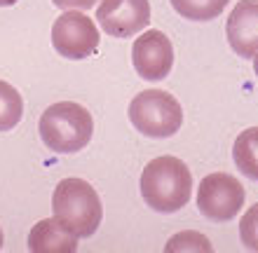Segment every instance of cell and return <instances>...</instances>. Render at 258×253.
Returning <instances> with one entry per match:
<instances>
[{
	"label": "cell",
	"mask_w": 258,
	"mask_h": 253,
	"mask_svg": "<svg viewBox=\"0 0 258 253\" xmlns=\"http://www.w3.org/2000/svg\"><path fill=\"white\" fill-rule=\"evenodd\" d=\"M141 197L157 213L181 211L192 197V174L183 159L162 155L141 174Z\"/></svg>",
	"instance_id": "cell-1"
},
{
	"label": "cell",
	"mask_w": 258,
	"mask_h": 253,
	"mask_svg": "<svg viewBox=\"0 0 258 253\" xmlns=\"http://www.w3.org/2000/svg\"><path fill=\"white\" fill-rule=\"evenodd\" d=\"M24 115V99L10 82L0 80V134L19 124Z\"/></svg>",
	"instance_id": "cell-13"
},
{
	"label": "cell",
	"mask_w": 258,
	"mask_h": 253,
	"mask_svg": "<svg viewBox=\"0 0 258 253\" xmlns=\"http://www.w3.org/2000/svg\"><path fill=\"white\" fill-rule=\"evenodd\" d=\"M0 248H3V230H0Z\"/></svg>",
	"instance_id": "cell-18"
},
{
	"label": "cell",
	"mask_w": 258,
	"mask_h": 253,
	"mask_svg": "<svg viewBox=\"0 0 258 253\" xmlns=\"http://www.w3.org/2000/svg\"><path fill=\"white\" fill-rule=\"evenodd\" d=\"M99 26L110 38H134L150 24L148 0H101L96 7Z\"/></svg>",
	"instance_id": "cell-8"
},
{
	"label": "cell",
	"mask_w": 258,
	"mask_h": 253,
	"mask_svg": "<svg viewBox=\"0 0 258 253\" xmlns=\"http://www.w3.org/2000/svg\"><path fill=\"white\" fill-rule=\"evenodd\" d=\"M197 209L207 220L228 223L242 211L244 206V185L232 174L214 171L200 181L197 185Z\"/></svg>",
	"instance_id": "cell-5"
},
{
	"label": "cell",
	"mask_w": 258,
	"mask_h": 253,
	"mask_svg": "<svg viewBox=\"0 0 258 253\" xmlns=\"http://www.w3.org/2000/svg\"><path fill=\"white\" fill-rule=\"evenodd\" d=\"M164 251L171 253V251H204V253H211L214 246H211V241L200 232H178L174 234L169 241H167V246Z\"/></svg>",
	"instance_id": "cell-14"
},
{
	"label": "cell",
	"mask_w": 258,
	"mask_h": 253,
	"mask_svg": "<svg viewBox=\"0 0 258 253\" xmlns=\"http://www.w3.org/2000/svg\"><path fill=\"white\" fill-rule=\"evenodd\" d=\"M183 19L190 21H211L223 12L230 0H169Z\"/></svg>",
	"instance_id": "cell-12"
},
{
	"label": "cell",
	"mask_w": 258,
	"mask_h": 253,
	"mask_svg": "<svg viewBox=\"0 0 258 253\" xmlns=\"http://www.w3.org/2000/svg\"><path fill=\"white\" fill-rule=\"evenodd\" d=\"M132 66L146 82H162L174 68V45L162 31H146L132 45Z\"/></svg>",
	"instance_id": "cell-7"
},
{
	"label": "cell",
	"mask_w": 258,
	"mask_h": 253,
	"mask_svg": "<svg viewBox=\"0 0 258 253\" xmlns=\"http://www.w3.org/2000/svg\"><path fill=\"white\" fill-rule=\"evenodd\" d=\"M253 225H256V206L244 216L242 220V241H244L246 248L256 251V237H253Z\"/></svg>",
	"instance_id": "cell-15"
},
{
	"label": "cell",
	"mask_w": 258,
	"mask_h": 253,
	"mask_svg": "<svg viewBox=\"0 0 258 253\" xmlns=\"http://www.w3.org/2000/svg\"><path fill=\"white\" fill-rule=\"evenodd\" d=\"M225 35L230 47L242 59L253 61L258 49V3L256 0H239L232 7L225 21Z\"/></svg>",
	"instance_id": "cell-9"
},
{
	"label": "cell",
	"mask_w": 258,
	"mask_h": 253,
	"mask_svg": "<svg viewBox=\"0 0 258 253\" xmlns=\"http://www.w3.org/2000/svg\"><path fill=\"white\" fill-rule=\"evenodd\" d=\"M52 3L56 7H61V10H80V12H85V10L96 7L99 0H52Z\"/></svg>",
	"instance_id": "cell-16"
},
{
	"label": "cell",
	"mask_w": 258,
	"mask_h": 253,
	"mask_svg": "<svg viewBox=\"0 0 258 253\" xmlns=\"http://www.w3.org/2000/svg\"><path fill=\"white\" fill-rule=\"evenodd\" d=\"M99 28L94 19H89L80 10H66L52 26V45L56 54L71 61L87 59L99 47Z\"/></svg>",
	"instance_id": "cell-6"
},
{
	"label": "cell",
	"mask_w": 258,
	"mask_h": 253,
	"mask_svg": "<svg viewBox=\"0 0 258 253\" xmlns=\"http://www.w3.org/2000/svg\"><path fill=\"white\" fill-rule=\"evenodd\" d=\"M129 122L148 138H171L183 124V108L164 89H143L129 101Z\"/></svg>",
	"instance_id": "cell-4"
},
{
	"label": "cell",
	"mask_w": 258,
	"mask_h": 253,
	"mask_svg": "<svg viewBox=\"0 0 258 253\" xmlns=\"http://www.w3.org/2000/svg\"><path fill=\"white\" fill-rule=\"evenodd\" d=\"M54 218L78 237L87 239L99 230L103 220V206L99 192L82 178H63L52 195Z\"/></svg>",
	"instance_id": "cell-3"
},
{
	"label": "cell",
	"mask_w": 258,
	"mask_h": 253,
	"mask_svg": "<svg viewBox=\"0 0 258 253\" xmlns=\"http://www.w3.org/2000/svg\"><path fill=\"white\" fill-rule=\"evenodd\" d=\"M28 248L33 253H73L78 251V237L52 216L33 225L28 232Z\"/></svg>",
	"instance_id": "cell-10"
},
{
	"label": "cell",
	"mask_w": 258,
	"mask_h": 253,
	"mask_svg": "<svg viewBox=\"0 0 258 253\" xmlns=\"http://www.w3.org/2000/svg\"><path fill=\"white\" fill-rule=\"evenodd\" d=\"M17 0H0V7H10V5H14Z\"/></svg>",
	"instance_id": "cell-17"
},
{
	"label": "cell",
	"mask_w": 258,
	"mask_h": 253,
	"mask_svg": "<svg viewBox=\"0 0 258 253\" xmlns=\"http://www.w3.org/2000/svg\"><path fill=\"white\" fill-rule=\"evenodd\" d=\"M256 143H258V129L256 127H249L246 131H242L235 141V148H232V159L237 169L249 176L251 181L258 178V162H256Z\"/></svg>",
	"instance_id": "cell-11"
},
{
	"label": "cell",
	"mask_w": 258,
	"mask_h": 253,
	"mask_svg": "<svg viewBox=\"0 0 258 253\" xmlns=\"http://www.w3.org/2000/svg\"><path fill=\"white\" fill-rule=\"evenodd\" d=\"M42 143L56 155H73L87 148L94 136V120L85 106L75 101L52 103L38 122Z\"/></svg>",
	"instance_id": "cell-2"
}]
</instances>
